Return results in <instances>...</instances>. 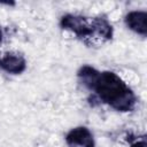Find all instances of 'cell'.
I'll return each mask as SVG.
<instances>
[{
	"instance_id": "obj_1",
	"label": "cell",
	"mask_w": 147,
	"mask_h": 147,
	"mask_svg": "<svg viewBox=\"0 0 147 147\" xmlns=\"http://www.w3.org/2000/svg\"><path fill=\"white\" fill-rule=\"evenodd\" d=\"M91 91H94L101 102L121 113L132 111L138 102L137 95L127 84L113 71H99Z\"/></svg>"
},
{
	"instance_id": "obj_2",
	"label": "cell",
	"mask_w": 147,
	"mask_h": 147,
	"mask_svg": "<svg viewBox=\"0 0 147 147\" xmlns=\"http://www.w3.org/2000/svg\"><path fill=\"white\" fill-rule=\"evenodd\" d=\"M60 26L63 30H67L74 33L77 38L88 41L92 37V18L76 15V14H65L60 20Z\"/></svg>"
},
{
	"instance_id": "obj_3",
	"label": "cell",
	"mask_w": 147,
	"mask_h": 147,
	"mask_svg": "<svg viewBox=\"0 0 147 147\" xmlns=\"http://www.w3.org/2000/svg\"><path fill=\"white\" fill-rule=\"evenodd\" d=\"M68 147H95V140L91 130L86 126H76L64 137Z\"/></svg>"
},
{
	"instance_id": "obj_4",
	"label": "cell",
	"mask_w": 147,
	"mask_h": 147,
	"mask_svg": "<svg viewBox=\"0 0 147 147\" xmlns=\"http://www.w3.org/2000/svg\"><path fill=\"white\" fill-rule=\"evenodd\" d=\"M0 69L11 75H20L26 69L25 57L15 52H6L0 56Z\"/></svg>"
},
{
	"instance_id": "obj_5",
	"label": "cell",
	"mask_w": 147,
	"mask_h": 147,
	"mask_svg": "<svg viewBox=\"0 0 147 147\" xmlns=\"http://www.w3.org/2000/svg\"><path fill=\"white\" fill-rule=\"evenodd\" d=\"M147 13L145 10H131L124 17V23L131 31L145 37L147 36Z\"/></svg>"
},
{
	"instance_id": "obj_6",
	"label": "cell",
	"mask_w": 147,
	"mask_h": 147,
	"mask_svg": "<svg viewBox=\"0 0 147 147\" xmlns=\"http://www.w3.org/2000/svg\"><path fill=\"white\" fill-rule=\"evenodd\" d=\"M114 36L113 25L105 17H92V37L93 40L101 42L108 41Z\"/></svg>"
},
{
	"instance_id": "obj_7",
	"label": "cell",
	"mask_w": 147,
	"mask_h": 147,
	"mask_svg": "<svg viewBox=\"0 0 147 147\" xmlns=\"http://www.w3.org/2000/svg\"><path fill=\"white\" fill-rule=\"evenodd\" d=\"M98 74H99V71L95 68L85 64V65H82L79 68V70L77 71V77H78L79 83L83 84V86H85L86 88L91 90V87H92Z\"/></svg>"
},
{
	"instance_id": "obj_8",
	"label": "cell",
	"mask_w": 147,
	"mask_h": 147,
	"mask_svg": "<svg viewBox=\"0 0 147 147\" xmlns=\"http://www.w3.org/2000/svg\"><path fill=\"white\" fill-rule=\"evenodd\" d=\"M130 142V147H147V142H146V136H138V137H133L132 139L129 140Z\"/></svg>"
},
{
	"instance_id": "obj_9",
	"label": "cell",
	"mask_w": 147,
	"mask_h": 147,
	"mask_svg": "<svg viewBox=\"0 0 147 147\" xmlns=\"http://www.w3.org/2000/svg\"><path fill=\"white\" fill-rule=\"evenodd\" d=\"M2 39H3V32H2V30L0 28V45L2 44Z\"/></svg>"
}]
</instances>
